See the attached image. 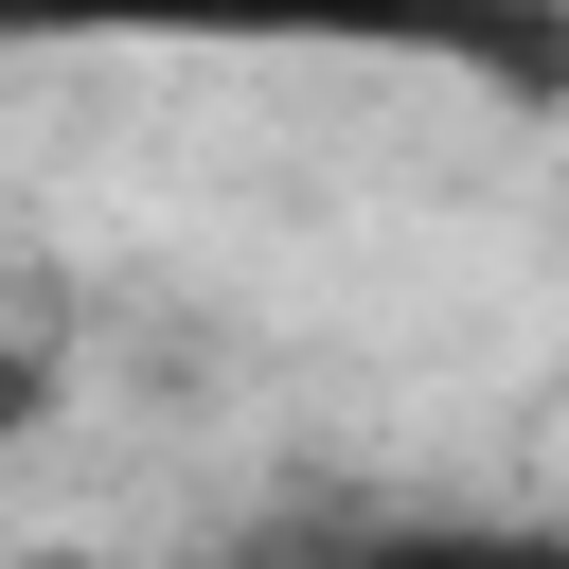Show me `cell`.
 <instances>
[{"instance_id": "cell-1", "label": "cell", "mask_w": 569, "mask_h": 569, "mask_svg": "<svg viewBox=\"0 0 569 569\" xmlns=\"http://www.w3.org/2000/svg\"><path fill=\"white\" fill-rule=\"evenodd\" d=\"M0 53H427L569 89V0H0Z\"/></svg>"}, {"instance_id": "cell-2", "label": "cell", "mask_w": 569, "mask_h": 569, "mask_svg": "<svg viewBox=\"0 0 569 569\" xmlns=\"http://www.w3.org/2000/svg\"><path fill=\"white\" fill-rule=\"evenodd\" d=\"M338 569H569V516H373Z\"/></svg>"}, {"instance_id": "cell-3", "label": "cell", "mask_w": 569, "mask_h": 569, "mask_svg": "<svg viewBox=\"0 0 569 569\" xmlns=\"http://www.w3.org/2000/svg\"><path fill=\"white\" fill-rule=\"evenodd\" d=\"M36 409H53V320H36L18 284H0V445H18Z\"/></svg>"}, {"instance_id": "cell-4", "label": "cell", "mask_w": 569, "mask_h": 569, "mask_svg": "<svg viewBox=\"0 0 569 569\" xmlns=\"http://www.w3.org/2000/svg\"><path fill=\"white\" fill-rule=\"evenodd\" d=\"M18 569H107V551H18Z\"/></svg>"}]
</instances>
